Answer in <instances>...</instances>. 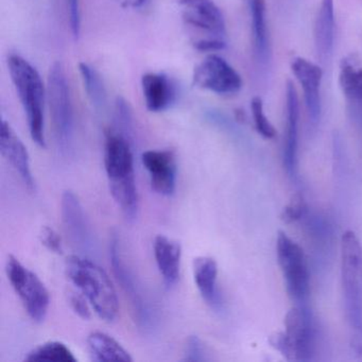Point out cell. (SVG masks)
I'll list each match as a JSON object with an SVG mask.
<instances>
[{
  "label": "cell",
  "mask_w": 362,
  "mask_h": 362,
  "mask_svg": "<svg viewBox=\"0 0 362 362\" xmlns=\"http://www.w3.org/2000/svg\"><path fill=\"white\" fill-rule=\"evenodd\" d=\"M105 167L114 201L126 219L134 221L139 211L134 156L131 141L120 133L111 131L105 136Z\"/></svg>",
  "instance_id": "cell-1"
},
{
  "label": "cell",
  "mask_w": 362,
  "mask_h": 362,
  "mask_svg": "<svg viewBox=\"0 0 362 362\" xmlns=\"http://www.w3.org/2000/svg\"><path fill=\"white\" fill-rule=\"evenodd\" d=\"M66 273L100 319L115 321L119 310L117 292L100 266L86 256L71 255L66 260Z\"/></svg>",
  "instance_id": "cell-2"
},
{
  "label": "cell",
  "mask_w": 362,
  "mask_h": 362,
  "mask_svg": "<svg viewBox=\"0 0 362 362\" xmlns=\"http://www.w3.org/2000/svg\"><path fill=\"white\" fill-rule=\"evenodd\" d=\"M8 69L22 103L31 139L39 147H46L45 101L47 90L41 75L31 63L18 54L8 58Z\"/></svg>",
  "instance_id": "cell-3"
},
{
  "label": "cell",
  "mask_w": 362,
  "mask_h": 362,
  "mask_svg": "<svg viewBox=\"0 0 362 362\" xmlns=\"http://www.w3.org/2000/svg\"><path fill=\"white\" fill-rule=\"evenodd\" d=\"M341 281L347 322L362 334V245L353 230L341 239Z\"/></svg>",
  "instance_id": "cell-4"
},
{
  "label": "cell",
  "mask_w": 362,
  "mask_h": 362,
  "mask_svg": "<svg viewBox=\"0 0 362 362\" xmlns=\"http://www.w3.org/2000/svg\"><path fill=\"white\" fill-rule=\"evenodd\" d=\"M47 99L54 124V136L59 151L69 156L73 149L75 136V117L71 88L62 63L50 67L47 81Z\"/></svg>",
  "instance_id": "cell-5"
},
{
  "label": "cell",
  "mask_w": 362,
  "mask_h": 362,
  "mask_svg": "<svg viewBox=\"0 0 362 362\" xmlns=\"http://www.w3.org/2000/svg\"><path fill=\"white\" fill-rule=\"evenodd\" d=\"M271 344L292 361L311 359L315 344V328L310 311L305 304L292 307L285 317V332L271 338Z\"/></svg>",
  "instance_id": "cell-6"
},
{
  "label": "cell",
  "mask_w": 362,
  "mask_h": 362,
  "mask_svg": "<svg viewBox=\"0 0 362 362\" xmlns=\"http://www.w3.org/2000/svg\"><path fill=\"white\" fill-rule=\"evenodd\" d=\"M6 273L30 319L42 323L47 317L50 305L49 291L45 284L13 255L8 258Z\"/></svg>",
  "instance_id": "cell-7"
},
{
  "label": "cell",
  "mask_w": 362,
  "mask_h": 362,
  "mask_svg": "<svg viewBox=\"0 0 362 362\" xmlns=\"http://www.w3.org/2000/svg\"><path fill=\"white\" fill-rule=\"evenodd\" d=\"M276 255L288 294L294 302L305 304L310 290V275L304 251L286 233L279 232Z\"/></svg>",
  "instance_id": "cell-8"
},
{
  "label": "cell",
  "mask_w": 362,
  "mask_h": 362,
  "mask_svg": "<svg viewBox=\"0 0 362 362\" xmlns=\"http://www.w3.org/2000/svg\"><path fill=\"white\" fill-rule=\"evenodd\" d=\"M110 259L115 279L130 300L137 326L144 332H150L153 326V313L141 291V285L136 277L122 257L119 237L117 234L112 235L110 240Z\"/></svg>",
  "instance_id": "cell-9"
},
{
  "label": "cell",
  "mask_w": 362,
  "mask_h": 362,
  "mask_svg": "<svg viewBox=\"0 0 362 362\" xmlns=\"http://www.w3.org/2000/svg\"><path fill=\"white\" fill-rule=\"evenodd\" d=\"M192 82L199 88L217 95L237 94L243 88L240 75L217 54H209L197 65Z\"/></svg>",
  "instance_id": "cell-10"
},
{
  "label": "cell",
  "mask_w": 362,
  "mask_h": 362,
  "mask_svg": "<svg viewBox=\"0 0 362 362\" xmlns=\"http://www.w3.org/2000/svg\"><path fill=\"white\" fill-rule=\"evenodd\" d=\"M61 213L65 230L74 245L84 255H95L97 253V241L93 234L90 221L84 213L83 207L75 192L66 190L61 201Z\"/></svg>",
  "instance_id": "cell-11"
},
{
  "label": "cell",
  "mask_w": 362,
  "mask_h": 362,
  "mask_svg": "<svg viewBox=\"0 0 362 362\" xmlns=\"http://www.w3.org/2000/svg\"><path fill=\"white\" fill-rule=\"evenodd\" d=\"M141 162L150 177L152 189L160 196L170 197L177 187V158L173 150H148Z\"/></svg>",
  "instance_id": "cell-12"
},
{
  "label": "cell",
  "mask_w": 362,
  "mask_h": 362,
  "mask_svg": "<svg viewBox=\"0 0 362 362\" xmlns=\"http://www.w3.org/2000/svg\"><path fill=\"white\" fill-rule=\"evenodd\" d=\"M179 3L187 25L219 39L226 35L223 14L213 0H180Z\"/></svg>",
  "instance_id": "cell-13"
},
{
  "label": "cell",
  "mask_w": 362,
  "mask_h": 362,
  "mask_svg": "<svg viewBox=\"0 0 362 362\" xmlns=\"http://www.w3.org/2000/svg\"><path fill=\"white\" fill-rule=\"evenodd\" d=\"M0 152L16 169L29 192H35V181L31 171L30 156L26 146L6 119L1 122Z\"/></svg>",
  "instance_id": "cell-14"
},
{
  "label": "cell",
  "mask_w": 362,
  "mask_h": 362,
  "mask_svg": "<svg viewBox=\"0 0 362 362\" xmlns=\"http://www.w3.org/2000/svg\"><path fill=\"white\" fill-rule=\"evenodd\" d=\"M291 71L298 83L302 86L309 119L311 124L315 126L321 116L320 86H321L323 71L319 65L300 57L292 60Z\"/></svg>",
  "instance_id": "cell-15"
},
{
  "label": "cell",
  "mask_w": 362,
  "mask_h": 362,
  "mask_svg": "<svg viewBox=\"0 0 362 362\" xmlns=\"http://www.w3.org/2000/svg\"><path fill=\"white\" fill-rule=\"evenodd\" d=\"M300 103L291 80L286 84V136L284 143V166L288 175L296 177L298 171V141Z\"/></svg>",
  "instance_id": "cell-16"
},
{
  "label": "cell",
  "mask_w": 362,
  "mask_h": 362,
  "mask_svg": "<svg viewBox=\"0 0 362 362\" xmlns=\"http://www.w3.org/2000/svg\"><path fill=\"white\" fill-rule=\"evenodd\" d=\"M339 81L349 112L362 128V67L355 57L341 61Z\"/></svg>",
  "instance_id": "cell-17"
},
{
  "label": "cell",
  "mask_w": 362,
  "mask_h": 362,
  "mask_svg": "<svg viewBox=\"0 0 362 362\" xmlns=\"http://www.w3.org/2000/svg\"><path fill=\"white\" fill-rule=\"evenodd\" d=\"M141 90L148 111H166L175 100V88L168 76L162 73H148L141 78Z\"/></svg>",
  "instance_id": "cell-18"
},
{
  "label": "cell",
  "mask_w": 362,
  "mask_h": 362,
  "mask_svg": "<svg viewBox=\"0 0 362 362\" xmlns=\"http://www.w3.org/2000/svg\"><path fill=\"white\" fill-rule=\"evenodd\" d=\"M154 257L167 289L177 283L181 272V245L164 235L154 239Z\"/></svg>",
  "instance_id": "cell-19"
},
{
  "label": "cell",
  "mask_w": 362,
  "mask_h": 362,
  "mask_svg": "<svg viewBox=\"0 0 362 362\" xmlns=\"http://www.w3.org/2000/svg\"><path fill=\"white\" fill-rule=\"evenodd\" d=\"M315 48L317 59L322 63L332 58L334 44V0H321L317 18H315Z\"/></svg>",
  "instance_id": "cell-20"
},
{
  "label": "cell",
  "mask_w": 362,
  "mask_h": 362,
  "mask_svg": "<svg viewBox=\"0 0 362 362\" xmlns=\"http://www.w3.org/2000/svg\"><path fill=\"white\" fill-rule=\"evenodd\" d=\"M194 279L203 300L211 308H222V296L218 288V264L214 258L201 256L194 262Z\"/></svg>",
  "instance_id": "cell-21"
},
{
  "label": "cell",
  "mask_w": 362,
  "mask_h": 362,
  "mask_svg": "<svg viewBox=\"0 0 362 362\" xmlns=\"http://www.w3.org/2000/svg\"><path fill=\"white\" fill-rule=\"evenodd\" d=\"M251 16L256 59L262 65L269 64L271 45L266 21V0H251Z\"/></svg>",
  "instance_id": "cell-22"
},
{
  "label": "cell",
  "mask_w": 362,
  "mask_h": 362,
  "mask_svg": "<svg viewBox=\"0 0 362 362\" xmlns=\"http://www.w3.org/2000/svg\"><path fill=\"white\" fill-rule=\"evenodd\" d=\"M88 347L94 361H133L130 353L105 332H94L88 334Z\"/></svg>",
  "instance_id": "cell-23"
},
{
  "label": "cell",
  "mask_w": 362,
  "mask_h": 362,
  "mask_svg": "<svg viewBox=\"0 0 362 362\" xmlns=\"http://www.w3.org/2000/svg\"><path fill=\"white\" fill-rule=\"evenodd\" d=\"M79 73L90 105L96 111H103L107 105V99L103 78L96 69L86 62L79 63Z\"/></svg>",
  "instance_id": "cell-24"
},
{
  "label": "cell",
  "mask_w": 362,
  "mask_h": 362,
  "mask_svg": "<svg viewBox=\"0 0 362 362\" xmlns=\"http://www.w3.org/2000/svg\"><path fill=\"white\" fill-rule=\"evenodd\" d=\"M29 362H76L77 358L64 343L50 341L33 349L25 357Z\"/></svg>",
  "instance_id": "cell-25"
},
{
  "label": "cell",
  "mask_w": 362,
  "mask_h": 362,
  "mask_svg": "<svg viewBox=\"0 0 362 362\" xmlns=\"http://www.w3.org/2000/svg\"><path fill=\"white\" fill-rule=\"evenodd\" d=\"M115 122L118 133L124 135L132 143L134 134V122H133L132 110L126 99L117 97L115 103Z\"/></svg>",
  "instance_id": "cell-26"
},
{
  "label": "cell",
  "mask_w": 362,
  "mask_h": 362,
  "mask_svg": "<svg viewBox=\"0 0 362 362\" xmlns=\"http://www.w3.org/2000/svg\"><path fill=\"white\" fill-rule=\"evenodd\" d=\"M252 115H253L254 124L258 134L262 135L264 139H272L276 135L274 127L269 122L267 116L264 115V103L260 97L256 96L251 101Z\"/></svg>",
  "instance_id": "cell-27"
},
{
  "label": "cell",
  "mask_w": 362,
  "mask_h": 362,
  "mask_svg": "<svg viewBox=\"0 0 362 362\" xmlns=\"http://www.w3.org/2000/svg\"><path fill=\"white\" fill-rule=\"evenodd\" d=\"M307 211H308V206L304 197L302 194H296L283 209L281 220L285 223H293L302 219L306 215Z\"/></svg>",
  "instance_id": "cell-28"
},
{
  "label": "cell",
  "mask_w": 362,
  "mask_h": 362,
  "mask_svg": "<svg viewBox=\"0 0 362 362\" xmlns=\"http://www.w3.org/2000/svg\"><path fill=\"white\" fill-rule=\"evenodd\" d=\"M206 349L198 336L188 337L184 351L183 361L202 362L206 361Z\"/></svg>",
  "instance_id": "cell-29"
},
{
  "label": "cell",
  "mask_w": 362,
  "mask_h": 362,
  "mask_svg": "<svg viewBox=\"0 0 362 362\" xmlns=\"http://www.w3.org/2000/svg\"><path fill=\"white\" fill-rule=\"evenodd\" d=\"M67 11L71 35L78 40L81 33V0H67Z\"/></svg>",
  "instance_id": "cell-30"
},
{
  "label": "cell",
  "mask_w": 362,
  "mask_h": 362,
  "mask_svg": "<svg viewBox=\"0 0 362 362\" xmlns=\"http://www.w3.org/2000/svg\"><path fill=\"white\" fill-rule=\"evenodd\" d=\"M42 245L52 253L62 254L63 253V243L61 240V237L59 236L58 233L49 226H43L41 230Z\"/></svg>",
  "instance_id": "cell-31"
},
{
  "label": "cell",
  "mask_w": 362,
  "mask_h": 362,
  "mask_svg": "<svg viewBox=\"0 0 362 362\" xmlns=\"http://www.w3.org/2000/svg\"><path fill=\"white\" fill-rule=\"evenodd\" d=\"M69 302L71 305V308L73 309L74 313L81 317L82 320H90L92 317L90 313V304L86 300L83 294L78 293V292H71L69 296Z\"/></svg>",
  "instance_id": "cell-32"
},
{
  "label": "cell",
  "mask_w": 362,
  "mask_h": 362,
  "mask_svg": "<svg viewBox=\"0 0 362 362\" xmlns=\"http://www.w3.org/2000/svg\"><path fill=\"white\" fill-rule=\"evenodd\" d=\"M226 47V42L219 37H211V39L200 40L194 43V48L199 52H220Z\"/></svg>",
  "instance_id": "cell-33"
},
{
  "label": "cell",
  "mask_w": 362,
  "mask_h": 362,
  "mask_svg": "<svg viewBox=\"0 0 362 362\" xmlns=\"http://www.w3.org/2000/svg\"><path fill=\"white\" fill-rule=\"evenodd\" d=\"M147 0H122V6L124 8H130V9H139L143 7Z\"/></svg>",
  "instance_id": "cell-34"
}]
</instances>
